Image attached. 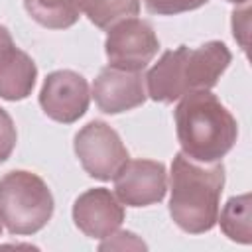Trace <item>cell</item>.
<instances>
[{"label":"cell","mask_w":252,"mask_h":252,"mask_svg":"<svg viewBox=\"0 0 252 252\" xmlns=\"http://www.w3.org/2000/svg\"><path fill=\"white\" fill-rule=\"evenodd\" d=\"M222 187V161L201 163L177 152L169 171L171 220L187 234L209 232L217 224Z\"/></svg>","instance_id":"2"},{"label":"cell","mask_w":252,"mask_h":252,"mask_svg":"<svg viewBox=\"0 0 252 252\" xmlns=\"http://www.w3.org/2000/svg\"><path fill=\"white\" fill-rule=\"evenodd\" d=\"M91 96L104 114H120L138 108L148 98L144 75L142 71H124L106 65L96 75Z\"/></svg>","instance_id":"9"},{"label":"cell","mask_w":252,"mask_h":252,"mask_svg":"<svg viewBox=\"0 0 252 252\" xmlns=\"http://www.w3.org/2000/svg\"><path fill=\"white\" fill-rule=\"evenodd\" d=\"M53 209V195L37 173L14 169L0 179V222L10 234L39 232L51 220Z\"/></svg>","instance_id":"4"},{"label":"cell","mask_w":252,"mask_h":252,"mask_svg":"<svg viewBox=\"0 0 252 252\" xmlns=\"http://www.w3.org/2000/svg\"><path fill=\"white\" fill-rule=\"evenodd\" d=\"M2 228H4V224H2V222H0V234H2Z\"/></svg>","instance_id":"20"},{"label":"cell","mask_w":252,"mask_h":252,"mask_svg":"<svg viewBox=\"0 0 252 252\" xmlns=\"http://www.w3.org/2000/svg\"><path fill=\"white\" fill-rule=\"evenodd\" d=\"M173 120L181 152L201 163L220 161L238 138L236 118L211 91L183 94Z\"/></svg>","instance_id":"3"},{"label":"cell","mask_w":252,"mask_h":252,"mask_svg":"<svg viewBox=\"0 0 252 252\" xmlns=\"http://www.w3.org/2000/svg\"><path fill=\"white\" fill-rule=\"evenodd\" d=\"M33 22L47 30H67L79 22V8L73 0H24Z\"/></svg>","instance_id":"13"},{"label":"cell","mask_w":252,"mask_h":252,"mask_svg":"<svg viewBox=\"0 0 252 252\" xmlns=\"http://www.w3.org/2000/svg\"><path fill=\"white\" fill-rule=\"evenodd\" d=\"M73 222L89 238H108L124 222V207L106 187H93L73 203Z\"/></svg>","instance_id":"10"},{"label":"cell","mask_w":252,"mask_h":252,"mask_svg":"<svg viewBox=\"0 0 252 252\" xmlns=\"http://www.w3.org/2000/svg\"><path fill=\"white\" fill-rule=\"evenodd\" d=\"M89 102V83L81 73L59 69L43 79L39 91V106L47 118L61 124H73L85 116Z\"/></svg>","instance_id":"7"},{"label":"cell","mask_w":252,"mask_h":252,"mask_svg":"<svg viewBox=\"0 0 252 252\" xmlns=\"http://www.w3.org/2000/svg\"><path fill=\"white\" fill-rule=\"evenodd\" d=\"M226 2H230V4H248L250 0H226Z\"/></svg>","instance_id":"19"},{"label":"cell","mask_w":252,"mask_h":252,"mask_svg":"<svg viewBox=\"0 0 252 252\" xmlns=\"http://www.w3.org/2000/svg\"><path fill=\"white\" fill-rule=\"evenodd\" d=\"M16 49H18V47H16V43H14V39H12V33L8 32L6 26L0 24V67H2L4 63H8V59L14 55Z\"/></svg>","instance_id":"17"},{"label":"cell","mask_w":252,"mask_h":252,"mask_svg":"<svg viewBox=\"0 0 252 252\" xmlns=\"http://www.w3.org/2000/svg\"><path fill=\"white\" fill-rule=\"evenodd\" d=\"M37 79V67L33 59L22 51L16 49L14 55L0 67V98L4 100H24L32 94Z\"/></svg>","instance_id":"11"},{"label":"cell","mask_w":252,"mask_h":252,"mask_svg":"<svg viewBox=\"0 0 252 252\" xmlns=\"http://www.w3.org/2000/svg\"><path fill=\"white\" fill-rule=\"evenodd\" d=\"M114 195L126 207H150L167 193V171L156 159H128L112 177Z\"/></svg>","instance_id":"8"},{"label":"cell","mask_w":252,"mask_h":252,"mask_svg":"<svg viewBox=\"0 0 252 252\" xmlns=\"http://www.w3.org/2000/svg\"><path fill=\"white\" fill-rule=\"evenodd\" d=\"M209 0H144V6L150 14L158 16H175L183 12L197 10L205 6Z\"/></svg>","instance_id":"15"},{"label":"cell","mask_w":252,"mask_h":252,"mask_svg":"<svg viewBox=\"0 0 252 252\" xmlns=\"http://www.w3.org/2000/svg\"><path fill=\"white\" fill-rule=\"evenodd\" d=\"M232 61L222 41H207L199 47L179 45L165 51L144 77L152 100L169 104L187 93L211 91Z\"/></svg>","instance_id":"1"},{"label":"cell","mask_w":252,"mask_h":252,"mask_svg":"<svg viewBox=\"0 0 252 252\" xmlns=\"http://www.w3.org/2000/svg\"><path fill=\"white\" fill-rule=\"evenodd\" d=\"M81 14L89 18L96 28L108 30L122 18L136 16L140 12V0H73Z\"/></svg>","instance_id":"14"},{"label":"cell","mask_w":252,"mask_h":252,"mask_svg":"<svg viewBox=\"0 0 252 252\" xmlns=\"http://www.w3.org/2000/svg\"><path fill=\"white\" fill-rule=\"evenodd\" d=\"M220 230L232 242L250 244L252 240V201L250 193L230 197L217 217Z\"/></svg>","instance_id":"12"},{"label":"cell","mask_w":252,"mask_h":252,"mask_svg":"<svg viewBox=\"0 0 252 252\" xmlns=\"http://www.w3.org/2000/svg\"><path fill=\"white\" fill-rule=\"evenodd\" d=\"M248 14H250V8H248V4L244 6V12H242V24H238L234 18H232V33H234V39H238V43H240V47L246 51V45H248V39H246V35H248V28H250V24H248Z\"/></svg>","instance_id":"18"},{"label":"cell","mask_w":252,"mask_h":252,"mask_svg":"<svg viewBox=\"0 0 252 252\" xmlns=\"http://www.w3.org/2000/svg\"><path fill=\"white\" fill-rule=\"evenodd\" d=\"M73 150L87 175L98 181H110L130 159L118 132L102 120H91L85 124L75 134Z\"/></svg>","instance_id":"5"},{"label":"cell","mask_w":252,"mask_h":252,"mask_svg":"<svg viewBox=\"0 0 252 252\" xmlns=\"http://www.w3.org/2000/svg\"><path fill=\"white\" fill-rule=\"evenodd\" d=\"M16 142H18V132H16L14 120L0 106V163L6 161L12 156V152L16 148Z\"/></svg>","instance_id":"16"},{"label":"cell","mask_w":252,"mask_h":252,"mask_svg":"<svg viewBox=\"0 0 252 252\" xmlns=\"http://www.w3.org/2000/svg\"><path fill=\"white\" fill-rule=\"evenodd\" d=\"M159 49V39L150 22L130 16L114 22L104 39V53L110 67L144 71Z\"/></svg>","instance_id":"6"}]
</instances>
